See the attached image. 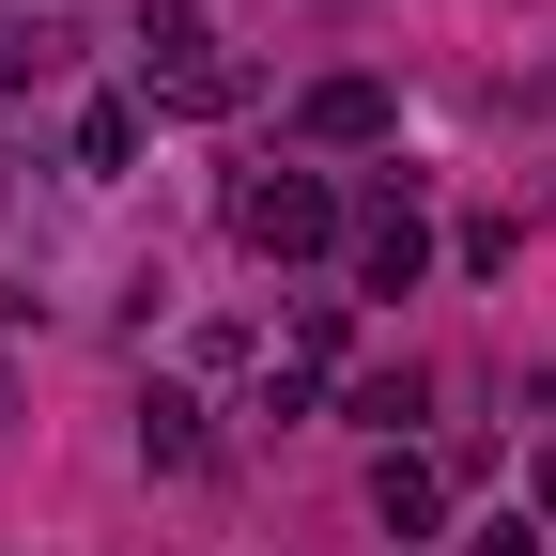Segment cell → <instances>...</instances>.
<instances>
[{"mask_svg":"<svg viewBox=\"0 0 556 556\" xmlns=\"http://www.w3.org/2000/svg\"><path fill=\"white\" fill-rule=\"evenodd\" d=\"M139 109H186V124L248 109V62L217 47V16H201V0H139Z\"/></svg>","mask_w":556,"mask_h":556,"instance_id":"cell-1","label":"cell"},{"mask_svg":"<svg viewBox=\"0 0 556 556\" xmlns=\"http://www.w3.org/2000/svg\"><path fill=\"white\" fill-rule=\"evenodd\" d=\"M232 232H248L263 263H309V248H340V186H325V170H248V186H232Z\"/></svg>","mask_w":556,"mask_h":556,"instance_id":"cell-2","label":"cell"},{"mask_svg":"<svg viewBox=\"0 0 556 556\" xmlns=\"http://www.w3.org/2000/svg\"><path fill=\"white\" fill-rule=\"evenodd\" d=\"M417 263H433V232H417V201L387 186L371 217H356V294H417Z\"/></svg>","mask_w":556,"mask_h":556,"instance_id":"cell-3","label":"cell"},{"mask_svg":"<svg viewBox=\"0 0 556 556\" xmlns=\"http://www.w3.org/2000/svg\"><path fill=\"white\" fill-rule=\"evenodd\" d=\"M62 62H78V16H47V0H16V16H0V93L62 78Z\"/></svg>","mask_w":556,"mask_h":556,"instance_id":"cell-4","label":"cell"},{"mask_svg":"<svg viewBox=\"0 0 556 556\" xmlns=\"http://www.w3.org/2000/svg\"><path fill=\"white\" fill-rule=\"evenodd\" d=\"M309 139H340V155H356V139H387L402 109H387V78H309V109H294Z\"/></svg>","mask_w":556,"mask_h":556,"instance_id":"cell-5","label":"cell"},{"mask_svg":"<svg viewBox=\"0 0 556 556\" xmlns=\"http://www.w3.org/2000/svg\"><path fill=\"white\" fill-rule=\"evenodd\" d=\"M139 464H155V479H186V464H201V402H186V387L139 402Z\"/></svg>","mask_w":556,"mask_h":556,"instance_id":"cell-6","label":"cell"},{"mask_svg":"<svg viewBox=\"0 0 556 556\" xmlns=\"http://www.w3.org/2000/svg\"><path fill=\"white\" fill-rule=\"evenodd\" d=\"M371 510H387L402 541H433V464H402V448H387V479H371Z\"/></svg>","mask_w":556,"mask_h":556,"instance_id":"cell-7","label":"cell"},{"mask_svg":"<svg viewBox=\"0 0 556 556\" xmlns=\"http://www.w3.org/2000/svg\"><path fill=\"white\" fill-rule=\"evenodd\" d=\"M139 155V109H78V170H124Z\"/></svg>","mask_w":556,"mask_h":556,"instance_id":"cell-8","label":"cell"},{"mask_svg":"<svg viewBox=\"0 0 556 556\" xmlns=\"http://www.w3.org/2000/svg\"><path fill=\"white\" fill-rule=\"evenodd\" d=\"M417 402H433V387H417V371H356V417H371V433H402V417Z\"/></svg>","mask_w":556,"mask_h":556,"instance_id":"cell-9","label":"cell"},{"mask_svg":"<svg viewBox=\"0 0 556 556\" xmlns=\"http://www.w3.org/2000/svg\"><path fill=\"white\" fill-rule=\"evenodd\" d=\"M479 556H541V541H526V526H479Z\"/></svg>","mask_w":556,"mask_h":556,"instance_id":"cell-10","label":"cell"},{"mask_svg":"<svg viewBox=\"0 0 556 556\" xmlns=\"http://www.w3.org/2000/svg\"><path fill=\"white\" fill-rule=\"evenodd\" d=\"M526 495H541V510H556V448H541V464H526Z\"/></svg>","mask_w":556,"mask_h":556,"instance_id":"cell-11","label":"cell"},{"mask_svg":"<svg viewBox=\"0 0 556 556\" xmlns=\"http://www.w3.org/2000/svg\"><path fill=\"white\" fill-rule=\"evenodd\" d=\"M0 170H16V155H0Z\"/></svg>","mask_w":556,"mask_h":556,"instance_id":"cell-12","label":"cell"}]
</instances>
